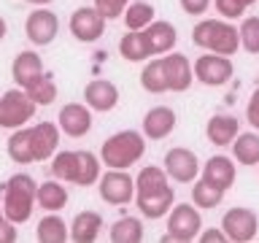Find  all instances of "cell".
Listing matches in <instances>:
<instances>
[{
    "instance_id": "d590c367",
    "label": "cell",
    "mask_w": 259,
    "mask_h": 243,
    "mask_svg": "<svg viewBox=\"0 0 259 243\" xmlns=\"http://www.w3.org/2000/svg\"><path fill=\"white\" fill-rule=\"evenodd\" d=\"M216 3V11L227 16V19H238V16H243V11H246V6L240 3V0H213Z\"/></svg>"
},
{
    "instance_id": "603a6c76",
    "label": "cell",
    "mask_w": 259,
    "mask_h": 243,
    "mask_svg": "<svg viewBox=\"0 0 259 243\" xmlns=\"http://www.w3.org/2000/svg\"><path fill=\"white\" fill-rule=\"evenodd\" d=\"M119 54L130 62H141V60H149L154 52H151V44H149V38H146V32L133 30L119 40Z\"/></svg>"
},
{
    "instance_id": "7402d4cb",
    "label": "cell",
    "mask_w": 259,
    "mask_h": 243,
    "mask_svg": "<svg viewBox=\"0 0 259 243\" xmlns=\"http://www.w3.org/2000/svg\"><path fill=\"white\" fill-rule=\"evenodd\" d=\"M208 141L216 143V146H227L235 141V135H238V119L230 116V113H216V116L208 119Z\"/></svg>"
},
{
    "instance_id": "5b68a950",
    "label": "cell",
    "mask_w": 259,
    "mask_h": 243,
    "mask_svg": "<svg viewBox=\"0 0 259 243\" xmlns=\"http://www.w3.org/2000/svg\"><path fill=\"white\" fill-rule=\"evenodd\" d=\"M35 108L38 105L30 100L22 87L8 89V92L0 97V127H6V130L24 127L32 116H35Z\"/></svg>"
},
{
    "instance_id": "8992f818",
    "label": "cell",
    "mask_w": 259,
    "mask_h": 243,
    "mask_svg": "<svg viewBox=\"0 0 259 243\" xmlns=\"http://www.w3.org/2000/svg\"><path fill=\"white\" fill-rule=\"evenodd\" d=\"M167 214V232L162 235V240H194L200 235L202 219L194 206L181 202V206H173Z\"/></svg>"
},
{
    "instance_id": "8d00e7d4",
    "label": "cell",
    "mask_w": 259,
    "mask_h": 243,
    "mask_svg": "<svg viewBox=\"0 0 259 243\" xmlns=\"http://www.w3.org/2000/svg\"><path fill=\"white\" fill-rule=\"evenodd\" d=\"M208 3L210 0H181V8L192 16H200V14L208 11Z\"/></svg>"
},
{
    "instance_id": "60d3db41",
    "label": "cell",
    "mask_w": 259,
    "mask_h": 243,
    "mask_svg": "<svg viewBox=\"0 0 259 243\" xmlns=\"http://www.w3.org/2000/svg\"><path fill=\"white\" fill-rule=\"evenodd\" d=\"M6 32H8V24H6V19H3V16H0V40L6 38Z\"/></svg>"
},
{
    "instance_id": "44dd1931",
    "label": "cell",
    "mask_w": 259,
    "mask_h": 243,
    "mask_svg": "<svg viewBox=\"0 0 259 243\" xmlns=\"http://www.w3.org/2000/svg\"><path fill=\"white\" fill-rule=\"evenodd\" d=\"M38 73H44V62H40V57L35 52H19L16 54V60L11 65V76L16 81V87L24 89Z\"/></svg>"
},
{
    "instance_id": "ee69618b",
    "label": "cell",
    "mask_w": 259,
    "mask_h": 243,
    "mask_svg": "<svg viewBox=\"0 0 259 243\" xmlns=\"http://www.w3.org/2000/svg\"><path fill=\"white\" fill-rule=\"evenodd\" d=\"M0 219H3V202H0Z\"/></svg>"
},
{
    "instance_id": "ffe728a7",
    "label": "cell",
    "mask_w": 259,
    "mask_h": 243,
    "mask_svg": "<svg viewBox=\"0 0 259 243\" xmlns=\"http://www.w3.org/2000/svg\"><path fill=\"white\" fill-rule=\"evenodd\" d=\"M100 227H103V216L97 211H81L73 219V227H70V238L76 243H92L97 240L100 235Z\"/></svg>"
},
{
    "instance_id": "4316f807",
    "label": "cell",
    "mask_w": 259,
    "mask_h": 243,
    "mask_svg": "<svg viewBox=\"0 0 259 243\" xmlns=\"http://www.w3.org/2000/svg\"><path fill=\"white\" fill-rule=\"evenodd\" d=\"M35 238H38L40 243H65V240L70 238V232H68V224H65L62 219L52 211L49 216H44V219L38 222Z\"/></svg>"
},
{
    "instance_id": "3957f363",
    "label": "cell",
    "mask_w": 259,
    "mask_h": 243,
    "mask_svg": "<svg viewBox=\"0 0 259 243\" xmlns=\"http://www.w3.org/2000/svg\"><path fill=\"white\" fill-rule=\"evenodd\" d=\"M146 154V141L141 133L135 130H121V133L111 135L108 141L103 143L100 149V159L105 162L108 168H116V170H124L130 165H135Z\"/></svg>"
},
{
    "instance_id": "f546056e",
    "label": "cell",
    "mask_w": 259,
    "mask_h": 243,
    "mask_svg": "<svg viewBox=\"0 0 259 243\" xmlns=\"http://www.w3.org/2000/svg\"><path fill=\"white\" fill-rule=\"evenodd\" d=\"M111 240L113 243H138V240H143V224H141V219H135V216L119 219V222L111 227Z\"/></svg>"
},
{
    "instance_id": "1f68e13d",
    "label": "cell",
    "mask_w": 259,
    "mask_h": 243,
    "mask_svg": "<svg viewBox=\"0 0 259 243\" xmlns=\"http://www.w3.org/2000/svg\"><path fill=\"white\" fill-rule=\"evenodd\" d=\"M141 84H143L146 92H151V95L167 92V76H165V68H162L159 60H151V62L143 68V73H141Z\"/></svg>"
},
{
    "instance_id": "52a82bcc",
    "label": "cell",
    "mask_w": 259,
    "mask_h": 243,
    "mask_svg": "<svg viewBox=\"0 0 259 243\" xmlns=\"http://www.w3.org/2000/svg\"><path fill=\"white\" fill-rule=\"evenodd\" d=\"M222 230L230 240L235 243H246V240H254V235L259 230V219L251 208H230L222 219Z\"/></svg>"
},
{
    "instance_id": "7bdbcfd3",
    "label": "cell",
    "mask_w": 259,
    "mask_h": 243,
    "mask_svg": "<svg viewBox=\"0 0 259 243\" xmlns=\"http://www.w3.org/2000/svg\"><path fill=\"white\" fill-rule=\"evenodd\" d=\"M240 3H243V6H251V3H256V0H240Z\"/></svg>"
},
{
    "instance_id": "d4e9b609",
    "label": "cell",
    "mask_w": 259,
    "mask_h": 243,
    "mask_svg": "<svg viewBox=\"0 0 259 243\" xmlns=\"http://www.w3.org/2000/svg\"><path fill=\"white\" fill-rule=\"evenodd\" d=\"M35 202L44 211H62L68 206V189L57 181H46L35 189Z\"/></svg>"
},
{
    "instance_id": "b9f144b4",
    "label": "cell",
    "mask_w": 259,
    "mask_h": 243,
    "mask_svg": "<svg viewBox=\"0 0 259 243\" xmlns=\"http://www.w3.org/2000/svg\"><path fill=\"white\" fill-rule=\"evenodd\" d=\"M27 3H32V6H49L52 0H27Z\"/></svg>"
},
{
    "instance_id": "ac0fdd59",
    "label": "cell",
    "mask_w": 259,
    "mask_h": 243,
    "mask_svg": "<svg viewBox=\"0 0 259 243\" xmlns=\"http://www.w3.org/2000/svg\"><path fill=\"white\" fill-rule=\"evenodd\" d=\"M100 176V162L92 151H73V165H70V173H68V184H76V186H89L97 181Z\"/></svg>"
},
{
    "instance_id": "d6a6232c",
    "label": "cell",
    "mask_w": 259,
    "mask_h": 243,
    "mask_svg": "<svg viewBox=\"0 0 259 243\" xmlns=\"http://www.w3.org/2000/svg\"><path fill=\"white\" fill-rule=\"evenodd\" d=\"M222 197H224V189H219L216 184L205 181V178H200V181L192 186V200H194V206H200V208H216L219 202H222Z\"/></svg>"
},
{
    "instance_id": "277c9868",
    "label": "cell",
    "mask_w": 259,
    "mask_h": 243,
    "mask_svg": "<svg viewBox=\"0 0 259 243\" xmlns=\"http://www.w3.org/2000/svg\"><path fill=\"white\" fill-rule=\"evenodd\" d=\"M192 40L197 44L200 49H210L216 54H224L230 57L240 49V32L227 24L222 19H205V22H197L192 30Z\"/></svg>"
},
{
    "instance_id": "f1b7e54d",
    "label": "cell",
    "mask_w": 259,
    "mask_h": 243,
    "mask_svg": "<svg viewBox=\"0 0 259 243\" xmlns=\"http://www.w3.org/2000/svg\"><path fill=\"white\" fill-rule=\"evenodd\" d=\"M8 157L19 165H30L32 159V143H30V130L16 127V133L8 138Z\"/></svg>"
},
{
    "instance_id": "e0dca14e",
    "label": "cell",
    "mask_w": 259,
    "mask_h": 243,
    "mask_svg": "<svg viewBox=\"0 0 259 243\" xmlns=\"http://www.w3.org/2000/svg\"><path fill=\"white\" fill-rule=\"evenodd\" d=\"M176 127V111L167 108V105H157L143 116V135L151 138V141H162L173 133Z\"/></svg>"
},
{
    "instance_id": "ab89813d",
    "label": "cell",
    "mask_w": 259,
    "mask_h": 243,
    "mask_svg": "<svg viewBox=\"0 0 259 243\" xmlns=\"http://www.w3.org/2000/svg\"><path fill=\"white\" fill-rule=\"evenodd\" d=\"M200 240L202 243H222V240H227V235H224V230H205L200 235Z\"/></svg>"
},
{
    "instance_id": "83f0119b",
    "label": "cell",
    "mask_w": 259,
    "mask_h": 243,
    "mask_svg": "<svg viewBox=\"0 0 259 243\" xmlns=\"http://www.w3.org/2000/svg\"><path fill=\"white\" fill-rule=\"evenodd\" d=\"M232 154L240 165H259V135L254 133H243V135H235L232 141Z\"/></svg>"
},
{
    "instance_id": "d6986e66",
    "label": "cell",
    "mask_w": 259,
    "mask_h": 243,
    "mask_svg": "<svg viewBox=\"0 0 259 243\" xmlns=\"http://www.w3.org/2000/svg\"><path fill=\"white\" fill-rule=\"evenodd\" d=\"M202 178L227 192L235 184V162L230 157H224V154H216V157H210L205 162V173H202Z\"/></svg>"
},
{
    "instance_id": "cb8c5ba5",
    "label": "cell",
    "mask_w": 259,
    "mask_h": 243,
    "mask_svg": "<svg viewBox=\"0 0 259 243\" xmlns=\"http://www.w3.org/2000/svg\"><path fill=\"white\" fill-rule=\"evenodd\" d=\"M143 32H146V38H149L154 54H165V52H170V49L176 46V40H178L176 27H173L170 22H151L149 27H143Z\"/></svg>"
},
{
    "instance_id": "836d02e7",
    "label": "cell",
    "mask_w": 259,
    "mask_h": 243,
    "mask_svg": "<svg viewBox=\"0 0 259 243\" xmlns=\"http://www.w3.org/2000/svg\"><path fill=\"white\" fill-rule=\"evenodd\" d=\"M240 46L248 54H259V16H248L240 24Z\"/></svg>"
},
{
    "instance_id": "f35d334b",
    "label": "cell",
    "mask_w": 259,
    "mask_h": 243,
    "mask_svg": "<svg viewBox=\"0 0 259 243\" xmlns=\"http://www.w3.org/2000/svg\"><path fill=\"white\" fill-rule=\"evenodd\" d=\"M246 113H248V122H251V125H254V127L259 130V89H254V95H251Z\"/></svg>"
},
{
    "instance_id": "5bb4252c",
    "label": "cell",
    "mask_w": 259,
    "mask_h": 243,
    "mask_svg": "<svg viewBox=\"0 0 259 243\" xmlns=\"http://www.w3.org/2000/svg\"><path fill=\"white\" fill-rule=\"evenodd\" d=\"M84 100L92 111L97 113H105V111H113L119 103V89L116 84H111L108 78H95L84 87Z\"/></svg>"
},
{
    "instance_id": "4dcf8cb0",
    "label": "cell",
    "mask_w": 259,
    "mask_h": 243,
    "mask_svg": "<svg viewBox=\"0 0 259 243\" xmlns=\"http://www.w3.org/2000/svg\"><path fill=\"white\" fill-rule=\"evenodd\" d=\"M154 22V8L151 3H143V0H135V3H127L124 8V24L130 30H143Z\"/></svg>"
},
{
    "instance_id": "2e32d148",
    "label": "cell",
    "mask_w": 259,
    "mask_h": 243,
    "mask_svg": "<svg viewBox=\"0 0 259 243\" xmlns=\"http://www.w3.org/2000/svg\"><path fill=\"white\" fill-rule=\"evenodd\" d=\"M162 68H165V76H167V89L170 92H186L192 87V78H194V70L186 54H167L162 57Z\"/></svg>"
},
{
    "instance_id": "7c38bea8",
    "label": "cell",
    "mask_w": 259,
    "mask_h": 243,
    "mask_svg": "<svg viewBox=\"0 0 259 243\" xmlns=\"http://www.w3.org/2000/svg\"><path fill=\"white\" fill-rule=\"evenodd\" d=\"M70 32L76 40L92 44V40H97L105 32V16L97 8H78L70 16Z\"/></svg>"
},
{
    "instance_id": "ba28073f",
    "label": "cell",
    "mask_w": 259,
    "mask_h": 243,
    "mask_svg": "<svg viewBox=\"0 0 259 243\" xmlns=\"http://www.w3.org/2000/svg\"><path fill=\"white\" fill-rule=\"evenodd\" d=\"M192 70H194V78L202 81L205 87H222L227 84V81L232 78V62H230V57H224V54H202L197 62L192 65Z\"/></svg>"
},
{
    "instance_id": "4fadbf2b",
    "label": "cell",
    "mask_w": 259,
    "mask_h": 243,
    "mask_svg": "<svg viewBox=\"0 0 259 243\" xmlns=\"http://www.w3.org/2000/svg\"><path fill=\"white\" fill-rule=\"evenodd\" d=\"M30 143H32V159L35 162L49 159L60 146V125L38 122L35 127H30Z\"/></svg>"
},
{
    "instance_id": "484cf974",
    "label": "cell",
    "mask_w": 259,
    "mask_h": 243,
    "mask_svg": "<svg viewBox=\"0 0 259 243\" xmlns=\"http://www.w3.org/2000/svg\"><path fill=\"white\" fill-rule=\"evenodd\" d=\"M24 92H27V97L35 105H49L54 103L57 97V84H54V76L52 73H38L35 78L30 81L27 87H24Z\"/></svg>"
},
{
    "instance_id": "8fae6325",
    "label": "cell",
    "mask_w": 259,
    "mask_h": 243,
    "mask_svg": "<svg viewBox=\"0 0 259 243\" xmlns=\"http://www.w3.org/2000/svg\"><path fill=\"white\" fill-rule=\"evenodd\" d=\"M60 32V19H57L54 11H46V8H38L27 16L24 22V35H27L35 46H46L52 44Z\"/></svg>"
},
{
    "instance_id": "e575fe53",
    "label": "cell",
    "mask_w": 259,
    "mask_h": 243,
    "mask_svg": "<svg viewBox=\"0 0 259 243\" xmlns=\"http://www.w3.org/2000/svg\"><path fill=\"white\" fill-rule=\"evenodd\" d=\"M130 0H95V8L100 11L105 19H116V16L127 8Z\"/></svg>"
},
{
    "instance_id": "9a60e30c",
    "label": "cell",
    "mask_w": 259,
    "mask_h": 243,
    "mask_svg": "<svg viewBox=\"0 0 259 243\" xmlns=\"http://www.w3.org/2000/svg\"><path fill=\"white\" fill-rule=\"evenodd\" d=\"M60 130L70 138H84L89 130H92V111H89V105H81V103L62 105Z\"/></svg>"
},
{
    "instance_id": "74e56055",
    "label": "cell",
    "mask_w": 259,
    "mask_h": 243,
    "mask_svg": "<svg viewBox=\"0 0 259 243\" xmlns=\"http://www.w3.org/2000/svg\"><path fill=\"white\" fill-rule=\"evenodd\" d=\"M14 240H16V227L3 216L0 219V243H14Z\"/></svg>"
},
{
    "instance_id": "30bf717a",
    "label": "cell",
    "mask_w": 259,
    "mask_h": 243,
    "mask_svg": "<svg viewBox=\"0 0 259 243\" xmlns=\"http://www.w3.org/2000/svg\"><path fill=\"white\" fill-rule=\"evenodd\" d=\"M165 173L178 184H189L197 178L200 173V162H197V154L184 149V146H176L165 154Z\"/></svg>"
},
{
    "instance_id": "6da1fadb",
    "label": "cell",
    "mask_w": 259,
    "mask_h": 243,
    "mask_svg": "<svg viewBox=\"0 0 259 243\" xmlns=\"http://www.w3.org/2000/svg\"><path fill=\"white\" fill-rule=\"evenodd\" d=\"M135 189H138V194H135L138 208H141V214L146 219H159L173 208L176 194L167 184V173L157 165H149L138 173Z\"/></svg>"
},
{
    "instance_id": "9c48e42d",
    "label": "cell",
    "mask_w": 259,
    "mask_h": 243,
    "mask_svg": "<svg viewBox=\"0 0 259 243\" xmlns=\"http://www.w3.org/2000/svg\"><path fill=\"white\" fill-rule=\"evenodd\" d=\"M100 197L108 206H127L135 197V181L124 170L111 168L105 176H100Z\"/></svg>"
},
{
    "instance_id": "7a4b0ae2",
    "label": "cell",
    "mask_w": 259,
    "mask_h": 243,
    "mask_svg": "<svg viewBox=\"0 0 259 243\" xmlns=\"http://www.w3.org/2000/svg\"><path fill=\"white\" fill-rule=\"evenodd\" d=\"M35 181L27 173H16L3 186V216L14 224L27 222L32 214V202H35Z\"/></svg>"
}]
</instances>
